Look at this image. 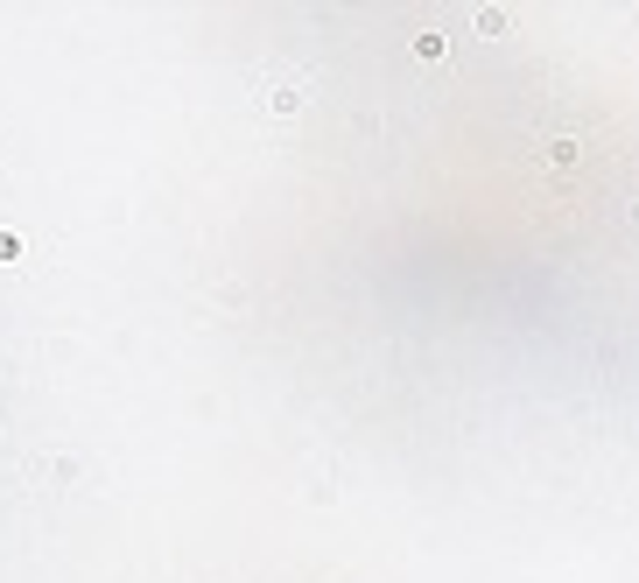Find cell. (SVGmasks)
I'll return each mask as SVG.
<instances>
[{
    "label": "cell",
    "instance_id": "6da1fadb",
    "mask_svg": "<svg viewBox=\"0 0 639 583\" xmlns=\"http://www.w3.org/2000/svg\"><path fill=\"white\" fill-rule=\"evenodd\" d=\"M632 218H639V197H632Z\"/></svg>",
    "mask_w": 639,
    "mask_h": 583
}]
</instances>
